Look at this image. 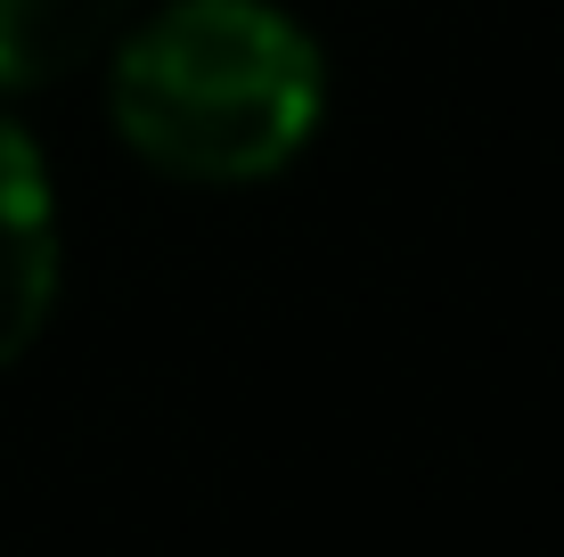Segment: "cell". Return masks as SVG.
<instances>
[{
    "mask_svg": "<svg viewBox=\"0 0 564 557\" xmlns=\"http://www.w3.org/2000/svg\"><path fill=\"white\" fill-rule=\"evenodd\" d=\"M115 124L181 181H270L319 124V50L270 0H172L115 57Z\"/></svg>",
    "mask_w": 564,
    "mask_h": 557,
    "instance_id": "cell-1",
    "label": "cell"
},
{
    "mask_svg": "<svg viewBox=\"0 0 564 557\" xmlns=\"http://www.w3.org/2000/svg\"><path fill=\"white\" fill-rule=\"evenodd\" d=\"M57 287V205L33 140L0 115V369L42 336Z\"/></svg>",
    "mask_w": 564,
    "mask_h": 557,
    "instance_id": "cell-2",
    "label": "cell"
},
{
    "mask_svg": "<svg viewBox=\"0 0 564 557\" xmlns=\"http://www.w3.org/2000/svg\"><path fill=\"white\" fill-rule=\"evenodd\" d=\"M131 0H0V90H42L115 42Z\"/></svg>",
    "mask_w": 564,
    "mask_h": 557,
    "instance_id": "cell-3",
    "label": "cell"
}]
</instances>
